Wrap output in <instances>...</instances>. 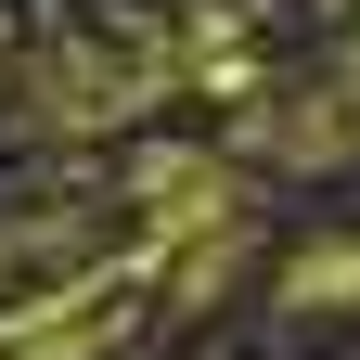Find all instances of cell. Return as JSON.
I'll return each instance as SVG.
<instances>
[{
  "label": "cell",
  "mask_w": 360,
  "mask_h": 360,
  "mask_svg": "<svg viewBox=\"0 0 360 360\" xmlns=\"http://www.w3.org/2000/svg\"><path fill=\"white\" fill-rule=\"evenodd\" d=\"M129 335V283H77V296H39L26 322H0V360H116Z\"/></svg>",
  "instance_id": "1"
}]
</instances>
